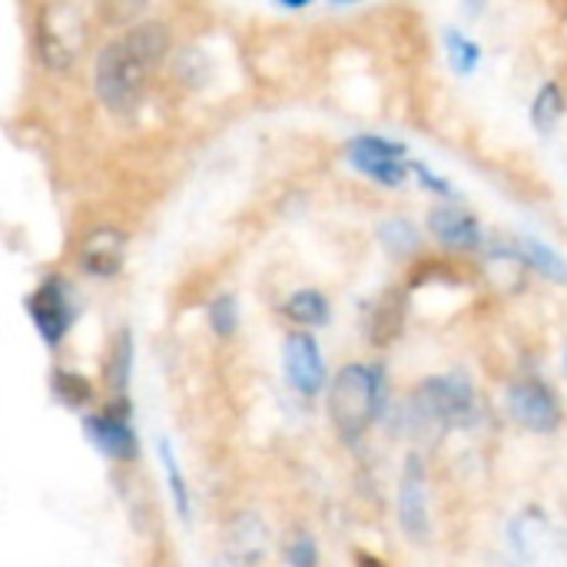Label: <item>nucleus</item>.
I'll use <instances>...</instances> for the list:
<instances>
[{"mask_svg":"<svg viewBox=\"0 0 567 567\" xmlns=\"http://www.w3.org/2000/svg\"><path fill=\"white\" fill-rule=\"evenodd\" d=\"M96 10L106 23H130L146 10V0H96Z\"/></svg>","mask_w":567,"mask_h":567,"instance_id":"4be33fe9","label":"nucleus"},{"mask_svg":"<svg viewBox=\"0 0 567 567\" xmlns=\"http://www.w3.org/2000/svg\"><path fill=\"white\" fill-rule=\"evenodd\" d=\"M445 47H449V56H452V66L458 73H472L482 60V47L472 43L468 37H462L458 30H445Z\"/></svg>","mask_w":567,"mask_h":567,"instance_id":"6ab92c4d","label":"nucleus"},{"mask_svg":"<svg viewBox=\"0 0 567 567\" xmlns=\"http://www.w3.org/2000/svg\"><path fill=\"white\" fill-rule=\"evenodd\" d=\"M159 462H163V472H166V485H169L176 515H179L183 522H189V488H186V478H183V472H179V462H176L169 442H159Z\"/></svg>","mask_w":567,"mask_h":567,"instance_id":"f3484780","label":"nucleus"},{"mask_svg":"<svg viewBox=\"0 0 567 567\" xmlns=\"http://www.w3.org/2000/svg\"><path fill=\"white\" fill-rule=\"evenodd\" d=\"M279 7H286V10H302V7H309L312 0H276Z\"/></svg>","mask_w":567,"mask_h":567,"instance_id":"a878e982","label":"nucleus"},{"mask_svg":"<svg viewBox=\"0 0 567 567\" xmlns=\"http://www.w3.org/2000/svg\"><path fill=\"white\" fill-rule=\"evenodd\" d=\"M80 269L93 279H113L126 262V236L120 229L100 226L80 243Z\"/></svg>","mask_w":567,"mask_h":567,"instance_id":"1a4fd4ad","label":"nucleus"},{"mask_svg":"<svg viewBox=\"0 0 567 567\" xmlns=\"http://www.w3.org/2000/svg\"><path fill=\"white\" fill-rule=\"evenodd\" d=\"M346 153H349V163L359 169V173H365L369 179H375V183H382V186H399V183H405V176H409V166L399 159V156H382V153H369V150H359V146H346Z\"/></svg>","mask_w":567,"mask_h":567,"instance_id":"f8f14e48","label":"nucleus"},{"mask_svg":"<svg viewBox=\"0 0 567 567\" xmlns=\"http://www.w3.org/2000/svg\"><path fill=\"white\" fill-rule=\"evenodd\" d=\"M27 312H30V319L37 326V336L50 349H56L66 339L70 326L76 319V306L70 299V289L56 276H50L47 282H40V289L27 299Z\"/></svg>","mask_w":567,"mask_h":567,"instance_id":"20e7f679","label":"nucleus"},{"mask_svg":"<svg viewBox=\"0 0 567 567\" xmlns=\"http://www.w3.org/2000/svg\"><path fill=\"white\" fill-rule=\"evenodd\" d=\"M399 522H402V532L425 545L429 542V532H432V518H429V482H425V465L419 455H409L405 458V468H402V485H399Z\"/></svg>","mask_w":567,"mask_h":567,"instance_id":"423d86ee","label":"nucleus"},{"mask_svg":"<svg viewBox=\"0 0 567 567\" xmlns=\"http://www.w3.org/2000/svg\"><path fill=\"white\" fill-rule=\"evenodd\" d=\"M286 379L299 395H309V399L326 389L322 349L309 332H296L286 339Z\"/></svg>","mask_w":567,"mask_h":567,"instance_id":"6e6552de","label":"nucleus"},{"mask_svg":"<svg viewBox=\"0 0 567 567\" xmlns=\"http://www.w3.org/2000/svg\"><path fill=\"white\" fill-rule=\"evenodd\" d=\"M209 329L219 339H229L239 329V306H236L233 296H219V299L209 302Z\"/></svg>","mask_w":567,"mask_h":567,"instance_id":"aec40b11","label":"nucleus"},{"mask_svg":"<svg viewBox=\"0 0 567 567\" xmlns=\"http://www.w3.org/2000/svg\"><path fill=\"white\" fill-rule=\"evenodd\" d=\"M130 362H133V339L130 332H120L116 342H113V355H110V379H113V389H123L126 379H130Z\"/></svg>","mask_w":567,"mask_h":567,"instance_id":"412c9836","label":"nucleus"},{"mask_svg":"<svg viewBox=\"0 0 567 567\" xmlns=\"http://www.w3.org/2000/svg\"><path fill=\"white\" fill-rule=\"evenodd\" d=\"M565 365H567V359H565Z\"/></svg>","mask_w":567,"mask_h":567,"instance_id":"cd10ccee","label":"nucleus"},{"mask_svg":"<svg viewBox=\"0 0 567 567\" xmlns=\"http://www.w3.org/2000/svg\"><path fill=\"white\" fill-rule=\"evenodd\" d=\"M409 166H412V173L422 179V186H425V189H432V193H439V196H449V199L455 196V189H452L445 179H439V176H435V173H432L425 163H409Z\"/></svg>","mask_w":567,"mask_h":567,"instance_id":"393cba45","label":"nucleus"},{"mask_svg":"<svg viewBox=\"0 0 567 567\" xmlns=\"http://www.w3.org/2000/svg\"><path fill=\"white\" fill-rule=\"evenodd\" d=\"M512 256L525 259L535 272H542V276H548L555 282H567V262L558 256V249H551L542 239H532V236L518 239L515 249H512Z\"/></svg>","mask_w":567,"mask_h":567,"instance_id":"ddd939ff","label":"nucleus"},{"mask_svg":"<svg viewBox=\"0 0 567 567\" xmlns=\"http://www.w3.org/2000/svg\"><path fill=\"white\" fill-rule=\"evenodd\" d=\"M336 3H355V0H336Z\"/></svg>","mask_w":567,"mask_h":567,"instance_id":"bb28decb","label":"nucleus"},{"mask_svg":"<svg viewBox=\"0 0 567 567\" xmlns=\"http://www.w3.org/2000/svg\"><path fill=\"white\" fill-rule=\"evenodd\" d=\"M405 329V296L399 289H389L375 309H372V319H369V339L372 346H392Z\"/></svg>","mask_w":567,"mask_h":567,"instance_id":"9b49d317","label":"nucleus"},{"mask_svg":"<svg viewBox=\"0 0 567 567\" xmlns=\"http://www.w3.org/2000/svg\"><path fill=\"white\" fill-rule=\"evenodd\" d=\"M505 405H508V415H512L518 425L532 429V432L548 435V432H555V429L561 425V405H558L555 392H551L548 385L535 382V379L515 382V385L508 389Z\"/></svg>","mask_w":567,"mask_h":567,"instance_id":"39448f33","label":"nucleus"},{"mask_svg":"<svg viewBox=\"0 0 567 567\" xmlns=\"http://www.w3.org/2000/svg\"><path fill=\"white\" fill-rule=\"evenodd\" d=\"M429 229L449 249H478L482 246L478 223L468 213H462L458 206H435L429 213Z\"/></svg>","mask_w":567,"mask_h":567,"instance_id":"9d476101","label":"nucleus"},{"mask_svg":"<svg viewBox=\"0 0 567 567\" xmlns=\"http://www.w3.org/2000/svg\"><path fill=\"white\" fill-rule=\"evenodd\" d=\"M83 435L100 455L113 462H130L136 455V432L126 419V405L83 419Z\"/></svg>","mask_w":567,"mask_h":567,"instance_id":"0eeeda50","label":"nucleus"},{"mask_svg":"<svg viewBox=\"0 0 567 567\" xmlns=\"http://www.w3.org/2000/svg\"><path fill=\"white\" fill-rule=\"evenodd\" d=\"M282 309L296 326H326L329 322V302L316 289H302V292L289 296V302Z\"/></svg>","mask_w":567,"mask_h":567,"instance_id":"2eb2a0df","label":"nucleus"},{"mask_svg":"<svg viewBox=\"0 0 567 567\" xmlns=\"http://www.w3.org/2000/svg\"><path fill=\"white\" fill-rule=\"evenodd\" d=\"M565 116V93L558 83H545L532 103V123L538 133H555Z\"/></svg>","mask_w":567,"mask_h":567,"instance_id":"4468645a","label":"nucleus"},{"mask_svg":"<svg viewBox=\"0 0 567 567\" xmlns=\"http://www.w3.org/2000/svg\"><path fill=\"white\" fill-rule=\"evenodd\" d=\"M475 419V389L468 379H429L405 402V422L419 432H445L452 425H468Z\"/></svg>","mask_w":567,"mask_h":567,"instance_id":"7ed1b4c3","label":"nucleus"},{"mask_svg":"<svg viewBox=\"0 0 567 567\" xmlns=\"http://www.w3.org/2000/svg\"><path fill=\"white\" fill-rule=\"evenodd\" d=\"M50 389H53V399L63 402L66 409H83L93 399L90 382L83 375H76V372H66V369H56L50 375Z\"/></svg>","mask_w":567,"mask_h":567,"instance_id":"dca6fc26","label":"nucleus"},{"mask_svg":"<svg viewBox=\"0 0 567 567\" xmlns=\"http://www.w3.org/2000/svg\"><path fill=\"white\" fill-rule=\"evenodd\" d=\"M382 412V369L346 365L329 385V419L342 442L355 445Z\"/></svg>","mask_w":567,"mask_h":567,"instance_id":"f03ea898","label":"nucleus"},{"mask_svg":"<svg viewBox=\"0 0 567 567\" xmlns=\"http://www.w3.org/2000/svg\"><path fill=\"white\" fill-rule=\"evenodd\" d=\"M379 239L385 243V249L392 256H409V252H415L422 246V236L409 219H385L379 226Z\"/></svg>","mask_w":567,"mask_h":567,"instance_id":"a211bd4d","label":"nucleus"},{"mask_svg":"<svg viewBox=\"0 0 567 567\" xmlns=\"http://www.w3.org/2000/svg\"><path fill=\"white\" fill-rule=\"evenodd\" d=\"M169 30L163 23H140L120 40L106 43L93 66V86L113 113H133L143 100L150 70L166 56Z\"/></svg>","mask_w":567,"mask_h":567,"instance_id":"f257e3e1","label":"nucleus"},{"mask_svg":"<svg viewBox=\"0 0 567 567\" xmlns=\"http://www.w3.org/2000/svg\"><path fill=\"white\" fill-rule=\"evenodd\" d=\"M286 558H289V565L296 567H316V561H319L316 542H312L309 535H296V538L286 545Z\"/></svg>","mask_w":567,"mask_h":567,"instance_id":"5701e85b","label":"nucleus"},{"mask_svg":"<svg viewBox=\"0 0 567 567\" xmlns=\"http://www.w3.org/2000/svg\"><path fill=\"white\" fill-rule=\"evenodd\" d=\"M352 146H359V150H369V153H382V156H405L409 153V146L405 143H395V140H385V136H355V140H349Z\"/></svg>","mask_w":567,"mask_h":567,"instance_id":"b1692460","label":"nucleus"}]
</instances>
